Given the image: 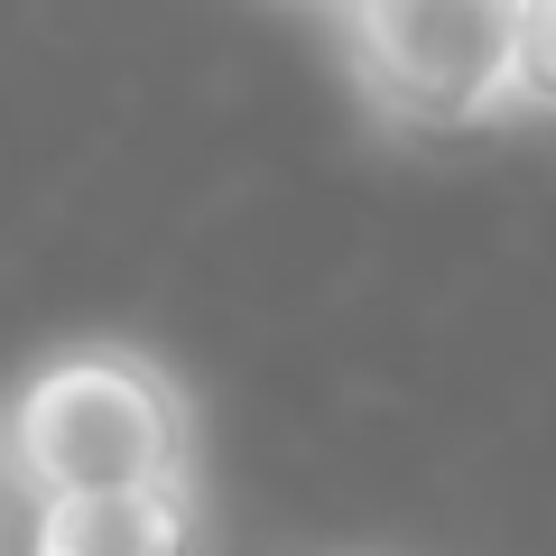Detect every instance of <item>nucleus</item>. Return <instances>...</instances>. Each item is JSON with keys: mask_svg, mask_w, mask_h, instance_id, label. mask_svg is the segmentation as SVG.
I'll return each instance as SVG.
<instances>
[{"mask_svg": "<svg viewBox=\"0 0 556 556\" xmlns=\"http://www.w3.org/2000/svg\"><path fill=\"white\" fill-rule=\"evenodd\" d=\"M195 473H204V408L177 362L130 334L47 343L0 390V492L10 501L195 482Z\"/></svg>", "mask_w": 556, "mask_h": 556, "instance_id": "f257e3e1", "label": "nucleus"}, {"mask_svg": "<svg viewBox=\"0 0 556 556\" xmlns=\"http://www.w3.org/2000/svg\"><path fill=\"white\" fill-rule=\"evenodd\" d=\"M316 28L380 139L445 149L519 121V0H316Z\"/></svg>", "mask_w": 556, "mask_h": 556, "instance_id": "f03ea898", "label": "nucleus"}, {"mask_svg": "<svg viewBox=\"0 0 556 556\" xmlns=\"http://www.w3.org/2000/svg\"><path fill=\"white\" fill-rule=\"evenodd\" d=\"M20 556H214V501L195 482L20 501Z\"/></svg>", "mask_w": 556, "mask_h": 556, "instance_id": "7ed1b4c3", "label": "nucleus"}, {"mask_svg": "<svg viewBox=\"0 0 556 556\" xmlns=\"http://www.w3.org/2000/svg\"><path fill=\"white\" fill-rule=\"evenodd\" d=\"M519 121H556V0H519Z\"/></svg>", "mask_w": 556, "mask_h": 556, "instance_id": "20e7f679", "label": "nucleus"}, {"mask_svg": "<svg viewBox=\"0 0 556 556\" xmlns=\"http://www.w3.org/2000/svg\"><path fill=\"white\" fill-rule=\"evenodd\" d=\"M0 501H10V492H0ZM0 556H10V538H0Z\"/></svg>", "mask_w": 556, "mask_h": 556, "instance_id": "39448f33", "label": "nucleus"}, {"mask_svg": "<svg viewBox=\"0 0 556 556\" xmlns=\"http://www.w3.org/2000/svg\"><path fill=\"white\" fill-rule=\"evenodd\" d=\"M298 10H316V0H298Z\"/></svg>", "mask_w": 556, "mask_h": 556, "instance_id": "423d86ee", "label": "nucleus"}]
</instances>
